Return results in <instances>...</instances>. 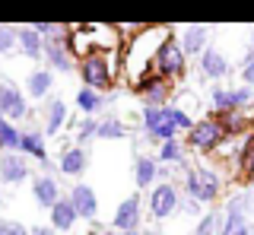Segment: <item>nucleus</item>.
Wrapping results in <instances>:
<instances>
[{"mask_svg": "<svg viewBox=\"0 0 254 235\" xmlns=\"http://www.w3.org/2000/svg\"><path fill=\"white\" fill-rule=\"evenodd\" d=\"M219 226H222V213L219 210H210V213H203L197 219L194 235H219Z\"/></svg>", "mask_w": 254, "mask_h": 235, "instance_id": "obj_32", "label": "nucleus"}, {"mask_svg": "<svg viewBox=\"0 0 254 235\" xmlns=\"http://www.w3.org/2000/svg\"><path fill=\"white\" fill-rule=\"evenodd\" d=\"M178 203H181V191L172 181H159L149 187V197H146V210L153 219H169L178 213Z\"/></svg>", "mask_w": 254, "mask_h": 235, "instance_id": "obj_7", "label": "nucleus"}, {"mask_svg": "<svg viewBox=\"0 0 254 235\" xmlns=\"http://www.w3.org/2000/svg\"><path fill=\"white\" fill-rule=\"evenodd\" d=\"M124 48V38L121 29L115 26H70L67 32V51L73 54V60L79 58H89V54H111V51H121Z\"/></svg>", "mask_w": 254, "mask_h": 235, "instance_id": "obj_2", "label": "nucleus"}, {"mask_svg": "<svg viewBox=\"0 0 254 235\" xmlns=\"http://www.w3.org/2000/svg\"><path fill=\"white\" fill-rule=\"evenodd\" d=\"M251 187H254V178H251Z\"/></svg>", "mask_w": 254, "mask_h": 235, "instance_id": "obj_44", "label": "nucleus"}, {"mask_svg": "<svg viewBox=\"0 0 254 235\" xmlns=\"http://www.w3.org/2000/svg\"><path fill=\"white\" fill-rule=\"evenodd\" d=\"M251 232H254L251 219H245V216H222L219 235H251Z\"/></svg>", "mask_w": 254, "mask_h": 235, "instance_id": "obj_30", "label": "nucleus"}, {"mask_svg": "<svg viewBox=\"0 0 254 235\" xmlns=\"http://www.w3.org/2000/svg\"><path fill=\"white\" fill-rule=\"evenodd\" d=\"M32 175V166L22 153H0V184H22Z\"/></svg>", "mask_w": 254, "mask_h": 235, "instance_id": "obj_12", "label": "nucleus"}, {"mask_svg": "<svg viewBox=\"0 0 254 235\" xmlns=\"http://www.w3.org/2000/svg\"><path fill=\"white\" fill-rule=\"evenodd\" d=\"M156 162H159V166H181V169H188L185 166V143H181V140H169V143H162V146H159Z\"/></svg>", "mask_w": 254, "mask_h": 235, "instance_id": "obj_25", "label": "nucleus"}, {"mask_svg": "<svg viewBox=\"0 0 254 235\" xmlns=\"http://www.w3.org/2000/svg\"><path fill=\"white\" fill-rule=\"evenodd\" d=\"M0 118H6V121H26V118H32L26 92L10 80H0Z\"/></svg>", "mask_w": 254, "mask_h": 235, "instance_id": "obj_8", "label": "nucleus"}, {"mask_svg": "<svg viewBox=\"0 0 254 235\" xmlns=\"http://www.w3.org/2000/svg\"><path fill=\"white\" fill-rule=\"evenodd\" d=\"M32 197L42 210H51L54 203L61 200V184L54 175H35L32 178Z\"/></svg>", "mask_w": 254, "mask_h": 235, "instance_id": "obj_14", "label": "nucleus"}, {"mask_svg": "<svg viewBox=\"0 0 254 235\" xmlns=\"http://www.w3.org/2000/svg\"><path fill=\"white\" fill-rule=\"evenodd\" d=\"M153 73L162 76V80H169V83L185 80V73H188V54L181 51V42L175 35L162 45V51H159V58H156Z\"/></svg>", "mask_w": 254, "mask_h": 235, "instance_id": "obj_6", "label": "nucleus"}, {"mask_svg": "<svg viewBox=\"0 0 254 235\" xmlns=\"http://www.w3.org/2000/svg\"><path fill=\"white\" fill-rule=\"evenodd\" d=\"M248 58H254V32L248 35V45H245V58L242 60H248Z\"/></svg>", "mask_w": 254, "mask_h": 235, "instance_id": "obj_39", "label": "nucleus"}, {"mask_svg": "<svg viewBox=\"0 0 254 235\" xmlns=\"http://www.w3.org/2000/svg\"><path fill=\"white\" fill-rule=\"evenodd\" d=\"M115 235H140V232H115Z\"/></svg>", "mask_w": 254, "mask_h": 235, "instance_id": "obj_42", "label": "nucleus"}, {"mask_svg": "<svg viewBox=\"0 0 254 235\" xmlns=\"http://www.w3.org/2000/svg\"><path fill=\"white\" fill-rule=\"evenodd\" d=\"M242 175L254 178V130H251V140H248V146H245V153H242Z\"/></svg>", "mask_w": 254, "mask_h": 235, "instance_id": "obj_34", "label": "nucleus"}, {"mask_svg": "<svg viewBox=\"0 0 254 235\" xmlns=\"http://www.w3.org/2000/svg\"><path fill=\"white\" fill-rule=\"evenodd\" d=\"M0 235H29V229L16 219H0Z\"/></svg>", "mask_w": 254, "mask_h": 235, "instance_id": "obj_35", "label": "nucleus"}, {"mask_svg": "<svg viewBox=\"0 0 254 235\" xmlns=\"http://www.w3.org/2000/svg\"><path fill=\"white\" fill-rule=\"evenodd\" d=\"M76 73H79V80H83V89L105 92V89H111V83L118 80V73H121V51L89 54V58L76 60Z\"/></svg>", "mask_w": 254, "mask_h": 235, "instance_id": "obj_3", "label": "nucleus"}, {"mask_svg": "<svg viewBox=\"0 0 254 235\" xmlns=\"http://www.w3.org/2000/svg\"><path fill=\"white\" fill-rule=\"evenodd\" d=\"M242 83L248 86V89H254V58L242 60Z\"/></svg>", "mask_w": 254, "mask_h": 235, "instance_id": "obj_36", "label": "nucleus"}, {"mask_svg": "<svg viewBox=\"0 0 254 235\" xmlns=\"http://www.w3.org/2000/svg\"><path fill=\"white\" fill-rule=\"evenodd\" d=\"M143 197L137 194H130V197H124L118 203L115 210V219H111V226H115V232H140V219H143Z\"/></svg>", "mask_w": 254, "mask_h": 235, "instance_id": "obj_11", "label": "nucleus"}, {"mask_svg": "<svg viewBox=\"0 0 254 235\" xmlns=\"http://www.w3.org/2000/svg\"><path fill=\"white\" fill-rule=\"evenodd\" d=\"M140 235H162V232H159L156 226H149V229H146V232H140Z\"/></svg>", "mask_w": 254, "mask_h": 235, "instance_id": "obj_41", "label": "nucleus"}, {"mask_svg": "<svg viewBox=\"0 0 254 235\" xmlns=\"http://www.w3.org/2000/svg\"><path fill=\"white\" fill-rule=\"evenodd\" d=\"M48 213H51V229L54 232H67V229L76 226V210H73V203H70V197H61Z\"/></svg>", "mask_w": 254, "mask_h": 235, "instance_id": "obj_23", "label": "nucleus"}, {"mask_svg": "<svg viewBox=\"0 0 254 235\" xmlns=\"http://www.w3.org/2000/svg\"><path fill=\"white\" fill-rule=\"evenodd\" d=\"M89 235H115V232H111V229H102L99 223H92L89 226Z\"/></svg>", "mask_w": 254, "mask_h": 235, "instance_id": "obj_40", "label": "nucleus"}, {"mask_svg": "<svg viewBox=\"0 0 254 235\" xmlns=\"http://www.w3.org/2000/svg\"><path fill=\"white\" fill-rule=\"evenodd\" d=\"M133 181H137V187H143V191H149L153 184H159V162L153 156H137V162H133Z\"/></svg>", "mask_w": 254, "mask_h": 235, "instance_id": "obj_22", "label": "nucleus"}, {"mask_svg": "<svg viewBox=\"0 0 254 235\" xmlns=\"http://www.w3.org/2000/svg\"><path fill=\"white\" fill-rule=\"evenodd\" d=\"M222 140H226V130H222V124H219L213 115H206V118H200V121L190 124L185 146L203 156V153H216V146L222 143Z\"/></svg>", "mask_w": 254, "mask_h": 235, "instance_id": "obj_5", "label": "nucleus"}, {"mask_svg": "<svg viewBox=\"0 0 254 235\" xmlns=\"http://www.w3.org/2000/svg\"><path fill=\"white\" fill-rule=\"evenodd\" d=\"M42 124H45V134H61V127L67 124V105H64V99H48L45 108H42Z\"/></svg>", "mask_w": 254, "mask_h": 235, "instance_id": "obj_19", "label": "nucleus"}, {"mask_svg": "<svg viewBox=\"0 0 254 235\" xmlns=\"http://www.w3.org/2000/svg\"><path fill=\"white\" fill-rule=\"evenodd\" d=\"M45 60L51 64V70H61V73H70L76 67L73 54L67 51V38L64 42H54V38H45Z\"/></svg>", "mask_w": 254, "mask_h": 235, "instance_id": "obj_17", "label": "nucleus"}, {"mask_svg": "<svg viewBox=\"0 0 254 235\" xmlns=\"http://www.w3.org/2000/svg\"><path fill=\"white\" fill-rule=\"evenodd\" d=\"M70 203H73V210H76V219H92L99 213V197H95V191L89 184H73Z\"/></svg>", "mask_w": 254, "mask_h": 235, "instance_id": "obj_16", "label": "nucleus"}, {"mask_svg": "<svg viewBox=\"0 0 254 235\" xmlns=\"http://www.w3.org/2000/svg\"><path fill=\"white\" fill-rule=\"evenodd\" d=\"M178 42H181V51H185L188 58H200V54L210 48V29L206 26H188Z\"/></svg>", "mask_w": 254, "mask_h": 235, "instance_id": "obj_18", "label": "nucleus"}, {"mask_svg": "<svg viewBox=\"0 0 254 235\" xmlns=\"http://www.w3.org/2000/svg\"><path fill=\"white\" fill-rule=\"evenodd\" d=\"M185 191L190 200H197L203 207V203H216L219 194H222V178L216 169H185Z\"/></svg>", "mask_w": 254, "mask_h": 235, "instance_id": "obj_4", "label": "nucleus"}, {"mask_svg": "<svg viewBox=\"0 0 254 235\" xmlns=\"http://www.w3.org/2000/svg\"><path fill=\"white\" fill-rule=\"evenodd\" d=\"M254 102V89L248 86H238V89H226L216 86L213 89V115H229V112H242Z\"/></svg>", "mask_w": 254, "mask_h": 235, "instance_id": "obj_9", "label": "nucleus"}, {"mask_svg": "<svg viewBox=\"0 0 254 235\" xmlns=\"http://www.w3.org/2000/svg\"><path fill=\"white\" fill-rule=\"evenodd\" d=\"M124 134H127V127H124L121 118H102L99 121V137L95 140H121Z\"/></svg>", "mask_w": 254, "mask_h": 235, "instance_id": "obj_31", "label": "nucleus"}, {"mask_svg": "<svg viewBox=\"0 0 254 235\" xmlns=\"http://www.w3.org/2000/svg\"><path fill=\"white\" fill-rule=\"evenodd\" d=\"M133 92L143 99V105L165 108V105H169V99H172V83L162 80V76H156V73H149V76H143V80L133 86Z\"/></svg>", "mask_w": 254, "mask_h": 235, "instance_id": "obj_10", "label": "nucleus"}, {"mask_svg": "<svg viewBox=\"0 0 254 235\" xmlns=\"http://www.w3.org/2000/svg\"><path fill=\"white\" fill-rule=\"evenodd\" d=\"M19 51V42H16V29L13 26H0V58H10V54Z\"/></svg>", "mask_w": 254, "mask_h": 235, "instance_id": "obj_33", "label": "nucleus"}, {"mask_svg": "<svg viewBox=\"0 0 254 235\" xmlns=\"http://www.w3.org/2000/svg\"><path fill=\"white\" fill-rule=\"evenodd\" d=\"M19 140H22V130H16V124H13V121L0 118V150L16 153V150H19Z\"/></svg>", "mask_w": 254, "mask_h": 235, "instance_id": "obj_29", "label": "nucleus"}, {"mask_svg": "<svg viewBox=\"0 0 254 235\" xmlns=\"http://www.w3.org/2000/svg\"><path fill=\"white\" fill-rule=\"evenodd\" d=\"M95 137H99V121L95 118H79V121H73V143L76 146H86Z\"/></svg>", "mask_w": 254, "mask_h": 235, "instance_id": "obj_28", "label": "nucleus"}, {"mask_svg": "<svg viewBox=\"0 0 254 235\" xmlns=\"http://www.w3.org/2000/svg\"><path fill=\"white\" fill-rule=\"evenodd\" d=\"M251 210H254V197L242 191V194H229L222 216H245V219H248V216H251Z\"/></svg>", "mask_w": 254, "mask_h": 235, "instance_id": "obj_26", "label": "nucleus"}, {"mask_svg": "<svg viewBox=\"0 0 254 235\" xmlns=\"http://www.w3.org/2000/svg\"><path fill=\"white\" fill-rule=\"evenodd\" d=\"M197 67H200V76H206V80H222V76H229V70H232L229 58L219 48H206L200 58H197Z\"/></svg>", "mask_w": 254, "mask_h": 235, "instance_id": "obj_13", "label": "nucleus"}, {"mask_svg": "<svg viewBox=\"0 0 254 235\" xmlns=\"http://www.w3.org/2000/svg\"><path fill=\"white\" fill-rule=\"evenodd\" d=\"M19 150H22V156H26V159L48 162V143H45V130H38V127H29V130H22Z\"/></svg>", "mask_w": 254, "mask_h": 235, "instance_id": "obj_20", "label": "nucleus"}, {"mask_svg": "<svg viewBox=\"0 0 254 235\" xmlns=\"http://www.w3.org/2000/svg\"><path fill=\"white\" fill-rule=\"evenodd\" d=\"M172 35L175 32L169 26H140L121 48V73H124V80L130 86H137L143 76L153 73L159 51H162V45L169 42Z\"/></svg>", "mask_w": 254, "mask_h": 235, "instance_id": "obj_1", "label": "nucleus"}, {"mask_svg": "<svg viewBox=\"0 0 254 235\" xmlns=\"http://www.w3.org/2000/svg\"><path fill=\"white\" fill-rule=\"evenodd\" d=\"M86 166H89V153H86V146H76V143H70L67 150L61 153V159H58V169H61V175H67V178H76V175H83Z\"/></svg>", "mask_w": 254, "mask_h": 235, "instance_id": "obj_15", "label": "nucleus"}, {"mask_svg": "<svg viewBox=\"0 0 254 235\" xmlns=\"http://www.w3.org/2000/svg\"><path fill=\"white\" fill-rule=\"evenodd\" d=\"M178 210H181V213H188V216H197V213H200V203H197V200H190V197H181Z\"/></svg>", "mask_w": 254, "mask_h": 235, "instance_id": "obj_37", "label": "nucleus"}, {"mask_svg": "<svg viewBox=\"0 0 254 235\" xmlns=\"http://www.w3.org/2000/svg\"><path fill=\"white\" fill-rule=\"evenodd\" d=\"M29 235H58V232L51 226H35V229H29Z\"/></svg>", "mask_w": 254, "mask_h": 235, "instance_id": "obj_38", "label": "nucleus"}, {"mask_svg": "<svg viewBox=\"0 0 254 235\" xmlns=\"http://www.w3.org/2000/svg\"><path fill=\"white\" fill-rule=\"evenodd\" d=\"M0 207H3V194H0Z\"/></svg>", "mask_w": 254, "mask_h": 235, "instance_id": "obj_43", "label": "nucleus"}, {"mask_svg": "<svg viewBox=\"0 0 254 235\" xmlns=\"http://www.w3.org/2000/svg\"><path fill=\"white\" fill-rule=\"evenodd\" d=\"M51 86H54V73L45 70V67L32 70V73L26 76V92L32 99H48V96H51Z\"/></svg>", "mask_w": 254, "mask_h": 235, "instance_id": "obj_24", "label": "nucleus"}, {"mask_svg": "<svg viewBox=\"0 0 254 235\" xmlns=\"http://www.w3.org/2000/svg\"><path fill=\"white\" fill-rule=\"evenodd\" d=\"M76 105L86 112V118H92L95 112H102V108H108V99L102 96V92H92V89H79L76 92Z\"/></svg>", "mask_w": 254, "mask_h": 235, "instance_id": "obj_27", "label": "nucleus"}, {"mask_svg": "<svg viewBox=\"0 0 254 235\" xmlns=\"http://www.w3.org/2000/svg\"><path fill=\"white\" fill-rule=\"evenodd\" d=\"M16 42H19V54H22V58H29V60L45 58V38L38 35L32 26L16 29Z\"/></svg>", "mask_w": 254, "mask_h": 235, "instance_id": "obj_21", "label": "nucleus"}]
</instances>
